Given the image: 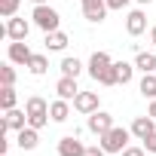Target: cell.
<instances>
[{"mask_svg":"<svg viewBox=\"0 0 156 156\" xmlns=\"http://www.w3.org/2000/svg\"><path fill=\"white\" fill-rule=\"evenodd\" d=\"M25 110H28V126H34V129H43L52 116H49V101L46 98H40V95H31L28 101H25Z\"/></svg>","mask_w":156,"mask_h":156,"instance_id":"cell-1","label":"cell"},{"mask_svg":"<svg viewBox=\"0 0 156 156\" xmlns=\"http://www.w3.org/2000/svg\"><path fill=\"white\" fill-rule=\"evenodd\" d=\"M31 19H34V25H37L43 34H49V31H58V25H61V16H58V9H52L49 3H37V6H34V12H31Z\"/></svg>","mask_w":156,"mask_h":156,"instance_id":"cell-2","label":"cell"},{"mask_svg":"<svg viewBox=\"0 0 156 156\" xmlns=\"http://www.w3.org/2000/svg\"><path fill=\"white\" fill-rule=\"evenodd\" d=\"M129 138H135L132 135V129H122V126H113L107 135H101L98 138V144L107 150V153H122L126 147H129Z\"/></svg>","mask_w":156,"mask_h":156,"instance_id":"cell-3","label":"cell"},{"mask_svg":"<svg viewBox=\"0 0 156 156\" xmlns=\"http://www.w3.org/2000/svg\"><path fill=\"white\" fill-rule=\"evenodd\" d=\"M86 129L92 132V135H107L110 129H113V116L107 113V110H95V113H89V119H86Z\"/></svg>","mask_w":156,"mask_h":156,"instance_id":"cell-4","label":"cell"},{"mask_svg":"<svg viewBox=\"0 0 156 156\" xmlns=\"http://www.w3.org/2000/svg\"><path fill=\"white\" fill-rule=\"evenodd\" d=\"M25 126H28V110L12 107V110H6L3 122H0V135H6V132H22Z\"/></svg>","mask_w":156,"mask_h":156,"instance_id":"cell-5","label":"cell"},{"mask_svg":"<svg viewBox=\"0 0 156 156\" xmlns=\"http://www.w3.org/2000/svg\"><path fill=\"white\" fill-rule=\"evenodd\" d=\"M0 34H3V37H9V40H28L31 25H28L25 19L12 16V19H6V25H3V31H0Z\"/></svg>","mask_w":156,"mask_h":156,"instance_id":"cell-6","label":"cell"},{"mask_svg":"<svg viewBox=\"0 0 156 156\" xmlns=\"http://www.w3.org/2000/svg\"><path fill=\"white\" fill-rule=\"evenodd\" d=\"M110 64H113V58H110L107 52H92V58H89V67H86V70H89L92 80L98 83V76H101V73H107V70H110Z\"/></svg>","mask_w":156,"mask_h":156,"instance_id":"cell-7","label":"cell"},{"mask_svg":"<svg viewBox=\"0 0 156 156\" xmlns=\"http://www.w3.org/2000/svg\"><path fill=\"white\" fill-rule=\"evenodd\" d=\"M31 55H34V52H31V46H28L25 40H12V43H9V49H6V58H9L12 64H25V67H28Z\"/></svg>","mask_w":156,"mask_h":156,"instance_id":"cell-8","label":"cell"},{"mask_svg":"<svg viewBox=\"0 0 156 156\" xmlns=\"http://www.w3.org/2000/svg\"><path fill=\"white\" fill-rule=\"evenodd\" d=\"M153 132H156V119H153L150 113H147V116H135V119H132V135H135L138 141H147Z\"/></svg>","mask_w":156,"mask_h":156,"instance_id":"cell-9","label":"cell"},{"mask_svg":"<svg viewBox=\"0 0 156 156\" xmlns=\"http://www.w3.org/2000/svg\"><path fill=\"white\" fill-rule=\"evenodd\" d=\"M83 153H86V144L76 135H64L58 141V156H83Z\"/></svg>","mask_w":156,"mask_h":156,"instance_id":"cell-10","label":"cell"},{"mask_svg":"<svg viewBox=\"0 0 156 156\" xmlns=\"http://www.w3.org/2000/svg\"><path fill=\"white\" fill-rule=\"evenodd\" d=\"M73 107L80 110V113H95V110H101V101H98V92H80L73 98Z\"/></svg>","mask_w":156,"mask_h":156,"instance_id":"cell-11","label":"cell"},{"mask_svg":"<svg viewBox=\"0 0 156 156\" xmlns=\"http://www.w3.org/2000/svg\"><path fill=\"white\" fill-rule=\"evenodd\" d=\"M126 31H129L132 37H141V34L147 31V16H144L141 9H132V12L126 16Z\"/></svg>","mask_w":156,"mask_h":156,"instance_id":"cell-12","label":"cell"},{"mask_svg":"<svg viewBox=\"0 0 156 156\" xmlns=\"http://www.w3.org/2000/svg\"><path fill=\"white\" fill-rule=\"evenodd\" d=\"M67 34L64 31H49V34H43V46H46V52H64L67 49Z\"/></svg>","mask_w":156,"mask_h":156,"instance_id":"cell-13","label":"cell"},{"mask_svg":"<svg viewBox=\"0 0 156 156\" xmlns=\"http://www.w3.org/2000/svg\"><path fill=\"white\" fill-rule=\"evenodd\" d=\"M16 144H19L22 150H34V147L40 144V129H34V126H25L22 132H16Z\"/></svg>","mask_w":156,"mask_h":156,"instance_id":"cell-14","label":"cell"},{"mask_svg":"<svg viewBox=\"0 0 156 156\" xmlns=\"http://www.w3.org/2000/svg\"><path fill=\"white\" fill-rule=\"evenodd\" d=\"M55 92H58V98H64V101H73L76 95H80V86H76V76H61V80L55 83Z\"/></svg>","mask_w":156,"mask_h":156,"instance_id":"cell-15","label":"cell"},{"mask_svg":"<svg viewBox=\"0 0 156 156\" xmlns=\"http://www.w3.org/2000/svg\"><path fill=\"white\" fill-rule=\"evenodd\" d=\"M49 116H52V122H67V119H70V101L55 98V101L49 104Z\"/></svg>","mask_w":156,"mask_h":156,"instance_id":"cell-16","label":"cell"},{"mask_svg":"<svg viewBox=\"0 0 156 156\" xmlns=\"http://www.w3.org/2000/svg\"><path fill=\"white\" fill-rule=\"evenodd\" d=\"M58 67H61V76H80L83 73V61L76 58V55H64Z\"/></svg>","mask_w":156,"mask_h":156,"instance_id":"cell-17","label":"cell"},{"mask_svg":"<svg viewBox=\"0 0 156 156\" xmlns=\"http://www.w3.org/2000/svg\"><path fill=\"white\" fill-rule=\"evenodd\" d=\"M113 73H116V86H126V83H132V76H135V64L113 61Z\"/></svg>","mask_w":156,"mask_h":156,"instance_id":"cell-18","label":"cell"},{"mask_svg":"<svg viewBox=\"0 0 156 156\" xmlns=\"http://www.w3.org/2000/svg\"><path fill=\"white\" fill-rule=\"evenodd\" d=\"M135 67L141 73H156V55L153 52H138L135 55Z\"/></svg>","mask_w":156,"mask_h":156,"instance_id":"cell-19","label":"cell"},{"mask_svg":"<svg viewBox=\"0 0 156 156\" xmlns=\"http://www.w3.org/2000/svg\"><path fill=\"white\" fill-rule=\"evenodd\" d=\"M138 92L144 95V98H156V73H144L141 76V83H138Z\"/></svg>","mask_w":156,"mask_h":156,"instance_id":"cell-20","label":"cell"},{"mask_svg":"<svg viewBox=\"0 0 156 156\" xmlns=\"http://www.w3.org/2000/svg\"><path fill=\"white\" fill-rule=\"evenodd\" d=\"M83 16H86V22L101 25V22L107 19V3H101V6H83Z\"/></svg>","mask_w":156,"mask_h":156,"instance_id":"cell-21","label":"cell"},{"mask_svg":"<svg viewBox=\"0 0 156 156\" xmlns=\"http://www.w3.org/2000/svg\"><path fill=\"white\" fill-rule=\"evenodd\" d=\"M28 70H31L34 76H43V73L49 70V58H46V55H40V52H34V55H31V61H28Z\"/></svg>","mask_w":156,"mask_h":156,"instance_id":"cell-22","label":"cell"},{"mask_svg":"<svg viewBox=\"0 0 156 156\" xmlns=\"http://www.w3.org/2000/svg\"><path fill=\"white\" fill-rule=\"evenodd\" d=\"M16 104H19L16 89H12V86H3V92H0V107H3V113H6V110H12Z\"/></svg>","mask_w":156,"mask_h":156,"instance_id":"cell-23","label":"cell"},{"mask_svg":"<svg viewBox=\"0 0 156 156\" xmlns=\"http://www.w3.org/2000/svg\"><path fill=\"white\" fill-rule=\"evenodd\" d=\"M19 6H22V0H0V16H3V19H12V16L19 12Z\"/></svg>","mask_w":156,"mask_h":156,"instance_id":"cell-24","label":"cell"},{"mask_svg":"<svg viewBox=\"0 0 156 156\" xmlns=\"http://www.w3.org/2000/svg\"><path fill=\"white\" fill-rule=\"evenodd\" d=\"M0 83H3V86H16V67H12V61L0 67Z\"/></svg>","mask_w":156,"mask_h":156,"instance_id":"cell-25","label":"cell"},{"mask_svg":"<svg viewBox=\"0 0 156 156\" xmlns=\"http://www.w3.org/2000/svg\"><path fill=\"white\" fill-rule=\"evenodd\" d=\"M119 156H147V150H144V144H141V147H132V144H129Z\"/></svg>","mask_w":156,"mask_h":156,"instance_id":"cell-26","label":"cell"},{"mask_svg":"<svg viewBox=\"0 0 156 156\" xmlns=\"http://www.w3.org/2000/svg\"><path fill=\"white\" fill-rule=\"evenodd\" d=\"M83 156H107V150L101 147V144H92V147H86V153Z\"/></svg>","mask_w":156,"mask_h":156,"instance_id":"cell-27","label":"cell"},{"mask_svg":"<svg viewBox=\"0 0 156 156\" xmlns=\"http://www.w3.org/2000/svg\"><path fill=\"white\" fill-rule=\"evenodd\" d=\"M129 3H132V0H107V9H119V12H122Z\"/></svg>","mask_w":156,"mask_h":156,"instance_id":"cell-28","label":"cell"},{"mask_svg":"<svg viewBox=\"0 0 156 156\" xmlns=\"http://www.w3.org/2000/svg\"><path fill=\"white\" fill-rule=\"evenodd\" d=\"M141 144H144V150H147V153H156V132H153L147 141H141Z\"/></svg>","mask_w":156,"mask_h":156,"instance_id":"cell-29","label":"cell"},{"mask_svg":"<svg viewBox=\"0 0 156 156\" xmlns=\"http://www.w3.org/2000/svg\"><path fill=\"white\" fill-rule=\"evenodd\" d=\"M83 6H101V3H107V0H80Z\"/></svg>","mask_w":156,"mask_h":156,"instance_id":"cell-30","label":"cell"},{"mask_svg":"<svg viewBox=\"0 0 156 156\" xmlns=\"http://www.w3.org/2000/svg\"><path fill=\"white\" fill-rule=\"evenodd\" d=\"M147 113H150V116H153V119H156V98H153V101H150V110H147Z\"/></svg>","mask_w":156,"mask_h":156,"instance_id":"cell-31","label":"cell"},{"mask_svg":"<svg viewBox=\"0 0 156 156\" xmlns=\"http://www.w3.org/2000/svg\"><path fill=\"white\" fill-rule=\"evenodd\" d=\"M150 43H153V46H156V25H153V28H150Z\"/></svg>","mask_w":156,"mask_h":156,"instance_id":"cell-32","label":"cell"},{"mask_svg":"<svg viewBox=\"0 0 156 156\" xmlns=\"http://www.w3.org/2000/svg\"><path fill=\"white\" fill-rule=\"evenodd\" d=\"M135 3H141V6H144V3H153V0H135Z\"/></svg>","mask_w":156,"mask_h":156,"instance_id":"cell-33","label":"cell"},{"mask_svg":"<svg viewBox=\"0 0 156 156\" xmlns=\"http://www.w3.org/2000/svg\"><path fill=\"white\" fill-rule=\"evenodd\" d=\"M31 3H34V6H37V3H46V0H31Z\"/></svg>","mask_w":156,"mask_h":156,"instance_id":"cell-34","label":"cell"}]
</instances>
